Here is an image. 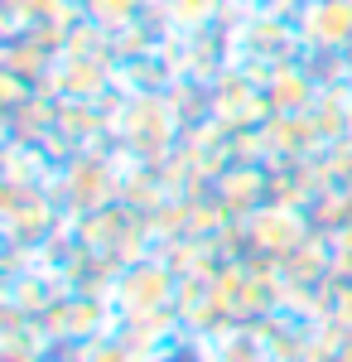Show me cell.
I'll return each instance as SVG.
<instances>
[{"mask_svg": "<svg viewBox=\"0 0 352 362\" xmlns=\"http://www.w3.org/2000/svg\"><path fill=\"white\" fill-rule=\"evenodd\" d=\"M150 362H203L198 348H169V353H155Z\"/></svg>", "mask_w": 352, "mask_h": 362, "instance_id": "cell-1", "label": "cell"}]
</instances>
